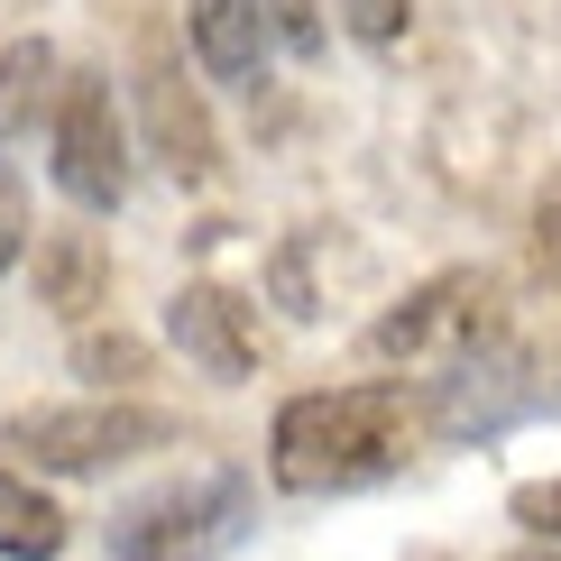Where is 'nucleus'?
Here are the masks:
<instances>
[{
  "label": "nucleus",
  "instance_id": "f257e3e1",
  "mask_svg": "<svg viewBox=\"0 0 561 561\" xmlns=\"http://www.w3.org/2000/svg\"><path fill=\"white\" fill-rule=\"evenodd\" d=\"M405 451H414L405 387H313V396L276 405L267 479L286 497H350V488L405 470Z\"/></svg>",
  "mask_w": 561,
  "mask_h": 561
},
{
  "label": "nucleus",
  "instance_id": "f03ea898",
  "mask_svg": "<svg viewBox=\"0 0 561 561\" xmlns=\"http://www.w3.org/2000/svg\"><path fill=\"white\" fill-rule=\"evenodd\" d=\"M175 442V414L138 405V396H83V405H28L0 424V451L19 470L46 479H92V470H121V460H148Z\"/></svg>",
  "mask_w": 561,
  "mask_h": 561
},
{
  "label": "nucleus",
  "instance_id": "7ed1b4c3",
  "mask_svg": "<svg viewBox=\"0 0 561 561\" xmlns=\"http://www.w3.org/2000/svg\"><path fill=\"white\" fill-rule=\"evenodd\" d=\"M259 516V488L240 470H194V479H167L157 497H138L111 516V561H213L249 534Z\"/></svg>",
  "mask_w": 561,
  "mask_h": 561
},
{
  "label": "nucleus",
  "instance_id": "20e7f679",
  "mask_svg": "<svg viewBox=\"0 0 561 561\" xmlns=\"http://www.w3.org/2000/svg\"><path fill=\"white\" fill-rule=\"evenodd\" d=\"M46 175L75 213H121L129 129H121V102H111V75H65L56 121H46Z\"/></svg>",
  "mask_w": 561,
  "mask_h": 561
},
{
  "label": "nucleus",
  "instance_id": "39448f33",
  "mask_svg": "<svg viewBox=\"0 0 561 561\" xmlns=\"http://www.w3.org/2000/svg\"><path fill=\"white\" fill-rule=\"evenodd\" d=\"M488 341H497V286L479 267H442L368 322V359H433V350H488Z\"/></svg>",
  "mask_w": 561,
  "mask_h": 561
},
{
  "label": "nucleus",
  "instance_id": "423d86ee",
  "mask_svg": "<svg viewBox=\"0 0 561 561\" xmlns=\"http://www.w3.org/2000/svg\"><path fill=\"white\" fill-rule=\"evenodd\" d=\"M167 341L203 368V378H249V368H259V304L194 276V286L167 295Z\"/></svg>",
  "mask_w": 561,
  "mask_h": 561
},
{
  "label": "nucleus",
  "instance_id": "0eeeda50",
  "mask_svg": "<svg viewBox=\"0 0 561 561\" xmlns=\"http://www.w3.org/2000/svg\"><path fill=\"white\" fill-rule=\"evenodd\" d=\"M138 111H148V148H157V167L175 184H213L221 175V129H213V111H203V92L184 83L167 56H148V75H138Z\"/></svg>",
  "mask_w": 561,
  "mask_h": 561
},
{
  "label": "nucleus",
  "instance_id": "6e6552de",
  "mask_svg": "<svg viewBox=\"0 0 561 561\" xmlns=\"http://www.w3.org/2000/svg\"><path fill=\"white\" fill-rule=\"evenodd\" d=\"M525 405H534V378H525V359H516V350H470V359L451 368V387H442L433 424L451 433V442H470V433L516 424Z\"/></svg>",
  "mask_w": 561,
  "mask_h": 561
},
{
  "label": "nucleus",
  "instance_id": "1a4fd4ad",
  "mask_svg": "<svg viewBox=\"0 0 561 561\" xmlns=\"http://www.w3.org/2000/svg\"><path fill=\"white\" fill-rule=\"evenodd\" d=\"M184 37H194L203 75L259 83L267 56H276V10L267 0H184Z\"/></svg>",
  "mask_w": 561,
  "mask_h": 561
},
{
  "label": "nucleus",
  "instance_id": "9d476101",
  "mask_svg": "<svg viewBox=\"0 0 561 561\" xmlns=\"http://www.w3.org/2000/svg\"><path fill=\"white\" fill-rule=\"evenodd\" d=\"M56 92H65V65L46 37H10L0 46V138H28L37 111L56 121Z\"/></svg>",
  "mask_w": 561,
  "mask_h": 561
},
{
  "label": "nucleus",
  "instance_id": "9b49d317",
  "mask_svg": "<svg viewBox=\"0 0 561 561\" xmlns=\"http://www.w3.org/2000/svg\"><path fill=\"white\" fill-rule=\"evenodd\" d=\"M65 552V506L37 479L0 470V561H56Z\"/></svg>",
  "mask_w": 561,
  "mask_h": 561
},
{
  "label": "nucleus",
  "instance_id": "f8f14e48",
  "mask_svg": "<svg viewBox=\"0 0 561 561\" xmlns=\"http://www.w3.org/2000/svg\"><path fill=\"white\" fill-rule=\"evenodd\" d=\"M37 304H56V313H92V304H111V259L83 240V230H65V240L37 249Z\"/></svg>",
  "mask_w": 561,
  "mask_h": 561
},
{
  "label": "nucleus",
  "instance_id": "ddd939ff",
  "mask_svg": "<svg viewBox=\"0 0 561 561\" xmlns=\"http://www.w3.org/2000/svg\"><path fill=\"white\" fill-rule=\"evenodd\" d=\"M75 378H102V387L148 378V341H138V332H83L75 341Z\"/></svg>",
  "mask_w": 561,
  "mask_h": 561
},
{
  "label": "nucleus",
  "instance_id": "4468645a",
  "mask_svg": "<svg viewBox=\"0 0 561 561\" xmlns=\"http://www.w3.org/2000/svg\"><path fill=\"white\" fill-rule=\"evenodd\" d=\"M332 10H341V28L350 37H359V46H396V37H405V0H332Z\"/></svg>",
  "mask_w": 561,
  "mask_h": 561
},
{
  "label": "nucleus",
  "instance_id": "2eb2a0df",
  "mask_svg": "<svg viewBox=\"0 0 561 561\" xmlns=\"http://www.w3.org/2000/svg\"><path fill=\"white\" fill-rule=\"evenodd\" d=\"M506 516L534 525L543 543H561V470H552V479H534V488H516V497H506Z\"/></svg>",
  "mask_w": 561,
  "mask_h": 561
},
{
  "label": "nucleus",
  "instance_id": "dca6fc26",
  "mask_svg": "<svg viewBox=\"0 0 561 561\" xmlns=\"http://www.w3.org/2000/svg\"><path fill=\"white\" fill-rule=\"evenodd\" d=\"M276 10V46L286 56H322V0H267Z\"/></svg>",
  "mask_w": 561,
  "mask_h": 561
},
{
  "label": "nucleus",
  "instance_id": "f3484780",
  "mask_svg": "<svg viewBox=\"0 0 561 561\" xmlns=\"http://www.w3.org/2000/svg\"><path fill=\"white\" fill-rule=\"evenodd\" d=\"M534 249H543V259L561 267V175L543 184V203H534Z\"/></svg>",
  "mask_w": 561,
  "mask_h": 561
},
{
  "label": "nucleus",
  "instance_id": "a211bd4d",
  "mask_svg": "<svg viewBox=\"0 0 561 561\" xmlns=\"http://www.w3.org/2000/svg\"><path fill=\"white\" fill-rule=\"evenodd\" d=\"M10 267H19V221L0 213V276H10Z\"/></svg>",
  "mask_w": 561,
  "mask_h": 561
},
{
  "label": "nucleus",
  "instance_id": "6ab92c4d",
  "mask_svg": "<svg viewBox=\"0 0 561 561\" xmlns=\"http://www.w3.org/2000/svg\"><path fill=\"white\" fill-rule=\"evenodd\" d=\"M506 561H561V552L552 543H525V552H506Z\"/></svg>",
  "mask_w": 561,
  "mask_h": 561
}]
</instances>
